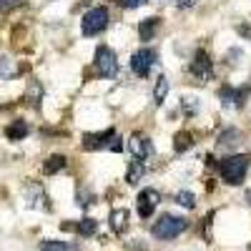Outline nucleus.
I'll list each match as a JSON object with an SVG mask.
<instances>
[{"mask_svg":"<svg viewBox=\"0 0 251 251\" xmlns=\"http://www.w3.org/2000/svg\"><path fill=\"white\" fill-rule=\"evenodd\" d=\"M249 163L251 158L244 156V153H234V156H226L224 161H219V174L226 183H231V186H239L244 183V176L249 171Z\"/></svg>","mask_w":251,"mask_h":251,"instance_id":"1","label":"nucleus"},{"mask_svg":"<svg viewBox=\"0 0 251 251\" xmlns=\"http://www.w3.org/2000/svg\"><path fill=\"white\" fill-rule=\"evenodd\" d=\"M186 228H188V221H186L183 216L163 214V216L153 224V236H156V239H163V241H169V239L181 236Z\"/></svg>","mask_w":251,"mask_h":251,"instance_id":"2","label":"nucleus"},{"mask_svg":"<svg viewBox=\"0 0 251 251\" xmlns=\"http://www.w3.org/2000/svg\"><path fill=\"white\" fill-rule=\"evenodd\" d=\"M106 25H108V10L103 8V5L91 8L86 15H83V20H80V30H83V35H88V38L103 33V30H106Z\"/></svg>","mask_w":251,"mask_h":251,"instance_id":"3","label":"nucleus"},{"mask_svg":"<svg viewBox=\"0 0 251 251\" xmlns=\"http://www.w3.org/2000/svg\"><path fill=\"white\" fill-rule=\"evenodd\" d=\"M96 71H98L100 78H113L118 73V58L108 46L96 48Z\"/></svg>","mask_w":251,"mask_h":251,"instance_id":"4","label":"nucleus"},{"mask_svg":"<svg viewBox=\"0 0 251 251\" xmlns=\"http://www.w3.org/2000/svg\"><path fill=\"white\" fill-rule=\"evenodd\" d=\"M153 63H156V50L141 48V50H136V53L131 55V71L143 78V75H149V71H151Z\"/></svg>","mask_w":251,"mask_h":251,"instance_id":"5","label":"nucleus"},{"mask_svg":"<svg viewBox=\"0 0 251 251\" xmlns=\"http://www.w3.org/2000/svg\"><path fill=\"white\" fill-rule=\"evenodd\" d=\"M191 73H194L201 83H206V80L214 78V63H211V58H208L206 50H196L194 63H191Z\"/></svg>","mask_w":251,"mask_h":251,"instance_id":"6","label":"nucleus"},{"mask_svg":"<svg viewBox=\"0 0 251 251\" xmlns=\"http://www.w3.org/2000/svg\"><path fill=\"white\" fill-rule=\"evenodd\" d=\"M128 149H131V153H133V158L136 161H146L151 153H153V143L149 141V136L146 133H133L131 138H128Z\"/></svg>","mask_w":251,"mask_h":251,"instance_id":"7","label":"nucleus"},{"mask_svg":"<svg viewBox=\"0 0 251 251\" xmlns=\"http://www.w3.org/2000/svg\"><path fill=\"white\" fill-rule=\"evenodd\" d=\"M158 201H161L158 191H153V188H143V191L138 194V216L141 219L153 216V208L158 206Z\"/></svg>","mask_w":251,"mask_h":251,"instance_id":"8","label":"nucleus"},{"mask_svg":"<svg viewBox=\"0 0 251 251\" xmlns=\"http://www.w3.org/2000/svg\"><path fill=\"white\" fill-rule=\"evenodd\" d=\"M113 138H116V128H106L100 133H86V136H83V149H86V151L103 149V146H111Z\"/></svg>","mask_w":251,"mask_h":251,"instance_id":"9","label":"nucleus"},{"mask_svg":"<svg viewBox=\"0 0 251 251\" xmlns=\"http://www.w3.org/2000/svg\"><path fill=\"white\" fill-rule=\"evenodd\" d=\"M219 98L224 100V106H244L246 100V88H231V86H221Z\"/></svg>","mask_w":251,"mask_h":251,"instance_id":"10","label":"nucleus"},{"mask_svg":"<svg viewBox=\"0 0 251 251\" xmlns=\"http://www.w3.org/2000/svg\"><path fill=\"white\" fill-rule=\"evenodd\" d=\"M128 219H131V214L126 211V208H116V211H111V228L116 234H126V228H128Z\"/></svg>","mask_w":251,"mask_h":251,"instance_id":"11","label":"nucleus"},{"mask_svg":"<svg viewBox=\"0 0 251 251\" xmlns=\"http://www.w3.org/2000/svg\"><path fill=\"white\" fill-rule=\"evenodd\" d=\"M158 25H161V18H156V15L141 20V23H138V38H141V40H151L153 33L158 30Z\"/></svg>","mask_w":251,"mask_h":251,"instance_id":"12","label":"nucleus"},{"mask_svg":"<svg viewBox=\"0 0 251 251\" xmlns=\"http://www.w3.org/2000/svg\"><path fill=\"white\" fill-rule=\"evenodd\" d=\"M5 136H8L10 141H23V138L28 136V123H25V121H13L8 128H5Z\"/></svg>","mask_w":251,"mask_h":251,"instance_id":"13","label":"nucleus"},{"mask_svg":"<svg viewBox=\"0 0 251 251\" xmlns=\"http://www.w3.org/2000/svg\"><path fill=\"white\" fill-rule=\"evenodd\" d=\"M66 156H60V153H55V156H48L46 158V163H43V171L50 176V174H58V171H63L66 169Z\"/></svg>","mask_w":251,"mask_h":251,"instance_id":"14","label":"nucleus"},{"mask_svg":"<svg viewBox=\"0 0 251 251\" xmlns=\"http://www.w3.org/2000/svg\"><path fill=\"white\" fill-rule=\"evenodd\" d=\"M239 141H241V133L236 128H228L219 136V149H231V146H239Z\"/></svg>","mask_w":251,"mask_h":251,"instance_id":"15","label":"nucleus"},{"mask_svg":"<svg viewBox=\"0 0 251 251\" xmlns=\"http://www.w3.org/2000/svg\"><path fill=\"white\" fill-rule=\"evenodd\" d=\"M191 146H194V136L188 133V131H181V133L174 136V151L183 153L186 149H191Z\"/></svg>","mask_w":251,"mask_h":251,"instance_id":"16","label":"nucleus"},{"mask_svg":"<svg viewBox=\"0 0 251 251\" xmlns=\"http://www.w3.org/2000/svg\"><path fill=\"white\" fill-rule=\"evenodd\" d=\"M75 231H78L80 236H93V234L98 231V221H96V219H80V221L75 224Z\"/></svg>","mask_w":251,"mask_h":251,"instance_id":"17","label":"nucleus"},{"mask_svg":"<svg viewBox=\"0 0 251 251\" xmlns=\"http://www.w3.org/2000/svg\"><path fill=\"white\" fill-rule=\"evenodd\" d=\"M141 178H143V163H141V161H133V163L128 166V174H126V181H128L131 186H136Z\"/></svg>","mask_w":251,"mask_h":251,"instance_id":"18","label":"nucleus"},{"mask_svg":"<svg viewBox=\"0 0 251 251\" xmlns=\"http://www.w3.org/2000/svg\"><path fill=\"white\" fill-rule=\"evenodd\" d=\"M166 93H169V80L161 75L156 80V91H153V103H156V106H161V103L166 100Z\"/></svg>","mask_w":251,"mask_h":251,"instance_id":"19","label":"nucleus"},{"mask_svg":"<svg viewBox=\"0 0 251 251\" xmlns=\"http://www.w3.org/2000/svg\"><path fill=\"white\" fill-rule=\"evenodd\" d=\"M40 251H78V246L63 241H40Z\"/></svg>","mask_w":251,"mask_h":251,"instance_id":"20","label":"nucleus"},{"mask_svg":"<svg viewBox=\"0 0 251 251\" xmlns=\"http://www.w3.org/2000/svg\"><path fill=\"white\" fill-rule=\"evenodd\" d=\"M93 201H96V194H93V191H88L86 186H78V203H80L83 208H86V206H91Z\"/></svg>","mask_w":251,"mask_h":251,"instance_id":"21","label":"nucleus"},{"mask_svg":"<svg viewBox=\"0 0 251 251\" xmlns=\"http://www.w3.org/2000/svg\"><path fill=\"white\" fill-rule=\"evenodd\" d=\"M176 203H181L183 208H194L196 206V196L191 191H178L176 194Z\"/></svg>","mask_w":251,"mask_h":251,"instance_id":"22","label":"nucleus"},{"mask_svg":"<svg viewBox=\"0 0 251 251\" xmlns=\"http://www.w3.org/2000/svg\"><path fill=\"white\" fill-rule=\"evenodd\" d=\"M18 71L13 66V60L10 58H0V78H13Z\"/></svg>","mask_w":251,"mask_h":251,"instance_id":"23","label":"nucleus"},{"mask_svg":"<svg viewBox=\"0 0 251 251\" xmlns=\"http://www.w3.org/2000/svg\"><path fill=\"white\" fill-rule=\"evenodd\" d=\"M183 108H186L188 116L199 113V100H196V98H183Z\"/></svg>","mask_w":251,"mask_h":251,"instance_id":"24","label":"nucleus"},{"mask_svg":"<svg viewBox=\"0 0 251 251\" xmlns=\"http://www.w3.org/2000/svg\"><path fill=\"white\" fill-rule=\"evenodd\" d=\"M149 0H118V5L121 8H141V5H146Z\"/></svg>","mask_w":251,"mask_h":251,"instance_id":"25","label":"nucleus"},{"mask_svg":"<svg viewBox=\"0 0 251 251\" xmlns=\"http://www.w3.org/2000/svg\"><path fill=\"white\" fill-rule=\"evenodd\" d=\"M108 149H111V151H116V153H118V151H123V143H121V138H118V136L111 141V146H108Z\"/></svg>","mask_w":251,"mask_h":251,"instance_id":"26","label":"nucleus"},{"mask_svg":"<svg viewBox=\"0 0 251 251\" xmlns=\"http://www.w3.org/2000/svg\"><path fill=\"white\" fill-rule=\"evenodd\" d=\"M178 5H181V8H191V5H196V0H181Z\"/></svg>","mask_w":251,"mask_h":251,"instance_id":"27","label":"nucleus"},{"mask_svg":"<svg viewBox=\"0 0 251 251\" xmlns=\"http://www.w3.org/2000/svg\"><path fill=\"white\" fill-rule=\"evenodd\" d=\"M5 5H8V0H0V10H3Z\"/></svg>","mask_w":251,"mask_h":251,"instance_id":"28","label":"nucleus"},{"mask_svg":"<svg viewBox=\"0 0 251 251\" xmlns=\"http://www.w3.org/2000/svg\"><path fill=\"white\" fill-rule=\"evenodd\" d=\"M246 199H249V203H251V191H249V194H246Z\"/></svg>","mask_w":251,"mask_h":251,"instance_id":"29","label":"nucleus"}]
</instances>
